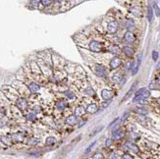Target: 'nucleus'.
Masks as SVG:
<instances>
[{"label":"nucleus","instance_id":"26","mask_svg":"<svg viewBox=\"0 0 160 159\" xmlns=\"http://www.w3.org/2000/svg\"><path fill=\"white\" fill-rule=\"evenodd\" d=\"M131 12H132V14L135 15V16H140V15H141V11H140V9H139L138 7H134V8L131 10Z\"/></svg>","mask_w":160,"mask_h":159},{"label":"nucleus","instance_id":"37","mask_svg":"<svg viewBox=\"0 0 160 159\" xmlns=\"http://www.w3.org/2000/svg\"><path fill=\"white\" fill-rule=\"evenodd\" d=\"M110 102H111V100H108V101H106V102H104V103H102V107L103 108H106V106H108L109 104H110Z\"/></svg>","mask_w":160,"mask_h":159},{"label":"nucleus","instance_id":"5","mask_svg":"<svg viewBox=\"0 0 160 159\" xmlns=\"http://www.w3.org/2000/svg\"><path fill=\"white\" fill-rule=\"evenodd\" d=\"M121 63H122V60L119 57H114L112 60L110 61V67L112 69H116V68H118L121 65Z\"/></svg>","mask_w":160,"mask_h":159},{"label":"nucleus","instance_id":"13","mask_svg":"<svg viewBox=\"0 0 160 159\" xmlns=\"http://www.w3.org/2000/svg\"><path fill=\"white\" fill-rule=\"evenodd\" d=\"M29 89L32 91V93H35V92H37L39 90V85L37 83H35V82H31L29 84Z\"/></svg>","mask_w":160,"mask_h":159},{"label":"nucleus","instance_id":"38","mask_svg":"<svg viewBox=\"0 0 160 159\" xmlns=\"http://www.w3.org/2000/svg\"><path fill=\"white\" fill-rule=\"evenodd\" d=\"M111 143H112V140H111V139H107L106 142H105V145H106V146H109Z\"/></svg>","mask_w":160,"mask_h":159},{"label":"nucleus","instance_id":"27","mask_svg":"<svg viewBox=\"0 0 160 159\" xmlns=\"http://www.w3.org/2000/svg\"><path fill=\"white\" fill-rule=\"evenodd\" d=\"M92 159H104V156H103V154H102V153L97 152V153H95V154L93 155Z\"/></svg>","mask_w":160,"mask_h":159},{"label":"nucleus","instance_id":"32","mask_svg":"<svg viewBox=\"0 0 160 159\" xmlns=\"http://www.w3.org/2000/svg\"><path fill=\"white\" fill-rule=\"evenodd\" d=\"M40 3H41L43 6H49L50 4H52L51 1H47V0H42V1H40Z\"/></svg>","mask_w":160,"mask_h":159},{"label":"nucleus","instance_id":"22","mask_svg":"<svg viewBox=\"0 0 160 159\" xmlns=\"http://www.w3.org/2000/svg\"><path fill=\"white\" fill-rule=\"evenodd\" d=\"M56 107H57L58 109H60V110H63L64 108L67 107V103H66V101H65V100H60V101L57 103Z\"/></svg>","mask_w":160,"mask_h":159},{"label":"nucleus","instance_id":"2","mask_svg":"<svg viewBox=\"0 0 160 159\" xmlns=\"http://www.w3.org/2000/svg\"><path fill=\"white\" fill-rule=\"evenodd\" d=\"M89 48H90V50L93 51V52H100L101 49H102L101 44H100L98 41H96V40H91V41H90Z\"/></svg>","mask_w":160,"mask_h":159},{"label":"nucleus","instance_id":"35","mask_svg":"<svg viewBox=\"0 0 160 159\" xmlns=\"http://www.w3.org/2000/svg\"><path fill=\"white\" fill-rule=\"evenodd\" d=\"M132 67H133V62H132V61H129L128 63L126 64V69H127V70H130V69H132Z\"/></svg>","mask_w":160,"mask_h":159},{"label":"nucleus","instance_id":"41","mask_svg":"<svg viewBox=\"0 0 160 159\" xmlns=\"http://www.w3.org/2000/svg\"><path fill=\"white\" fill-rule=\"evenodd\" d=\"M38 143V140H35V139H34V140H32V142H30V144H35V143Z\"/></svg>","mask_w":160,"mask_h":159},{"label":"nucleus","instance_id":"8","mask_svg":"<svg viewBox=\"0 0 160 159\" xmlns=\"http://www.w3.org/2000/svg\"><path fill=\"white\" fill-rule=\"evenodd\" d=\"M85 111L87 112V113H90V114H94L96 112L98 111V106L94 104V103H92V104H89L87 107H86V110Z\"/></svg>","mask_w":160,"mask_h":159},{"label":"nucleus","instance_id":"23","mask_svg":"<svg viewBox=\"0 0 160 159\" xmlns=\"http://www.w3.org/2000/svg\"><path fill=\"white\" fill-rule=\"evenodd\" d=\"M147 19H148L149 22H151L152 19H153V11H152L150 6H148V8H147Z\"/></svg>","mask_w":160,"mask_h":159},{"label":"nucleus","instance_id":"30","mask_svg":"<svg viewBox=\"0 0 160 159\" xmlns=\"http://www.w3.org/2000/svg\"><path fill=\"white\" fill-rule=\"evenodd\" d=\"M110 158L111 159H121V156L118 154V153H116V152H114L111 154V156H110Z\"/></svg>","mask_w":160,"mask_h":159},{"label":"nucleus","instance_id":"15","mask_svg":"<svg viewBox=\"0 0 160 159\" xmlns=\"http://www.w3.org/2000/svg\"><path fill=\"white\" fill-rule=\"evenodd\" d=\"M66 123L69 125H75L77 123V117L75 115H71L66 119Z\"/></svg>","mask_w":160,"mask_h":159},{"label":"nucleus","instance_id":"42","mask_svg":"<svg viewBox=\"0 0 160 159\" xmlns=\"http://www.w3.org/2000/svg\"><path fill=\"white\" fill-rule=\"evenodd\" d=\"M117 121H118V118H117V119H115V120H114V121H113L112 123H111V124H110V125H109V127H111V126H113V125H114V124H115V123H116V122H117Z\"/></svg>","mask_w":160,"mask_h":159},{"label":"nucleus","instance_id":"29","mask_svg":"<svg viewBox=\"0 0 160 159\" xmlns=\"http://www.w3.org/2000/svg\"><path fill=\"white\" fill-rule=\"evenodd\" d=\"M95 143H96L95 142H93V143H91V144H90V145H89V146H88V147H87V148L85 149V151H84V152H85V153H88V152H89V151H90V150L92 149V147H93V146L95 145Z\"/></svg>","mask_w":160,"mask_h":159},{"label":"nucleus","instance_id":"24","mask_svg":"<svg viewBox=\"0 0 160 159\" xmlns=\"http://www.w3.org/2000/svg\"><path fill=\"white\" fill-rule=\"evenodd\" d=\"M153 9H154V13H155V15L157 17L160 16V9L159 7H158V5H157V3L156 2H154L153 3Z\"/></svg>","mask_w":160,"mask_h":159},{"label":"nucleus","instance_id":"18","mask_svg":"<svg viewBox=\"0 0 160 159\" xmlns=\"http://www.w3.org/2000/svg\"><path fill=\"white\" fill-rule=\"evenodd\" d=\"M122 79H123V77L120 73H115L112 76V80L114 82H120L122 80Z\"/></svg>","mask_w":160,"mask_h":159},{"label":"nucleus","instance_id":"1","mask_svg":"<svg viewBox=\"0 0 160 159\" xmlns=\"http://www.w3.org/2000/svg\"><path fill=\"white\" fill-rule=\"evenodd\" d=\"M95 73L99 77H106L107 75V70L104 66L102 65H95Z\"/></svg>","mask_w":160,"mask_h":159},{"label":"nucleus","instance_id":"43","mask_svg":"<svg viewBox=\"0 0 160 159\" xmlns=\"http://www.w3.org/2000/svg\"><path fill=\"white\" fill-rule=\"evenodd\" d=\"M156 69H157V70H158V69H160V62L157 64V66H156Z\"/></svg>","mask_w":160,"mask_h":159},{"label":"nucleus","instance_id":"28","mask_svg":"<svg viewBox=\"0 0 160 159\" xmlns=\"http://www.w3.org/2000/svg\"><path fill=\"white\" fill-rule=\"evenodd\" d=\"M85 93L88 94V95H93V94H94V91H93V89H92L91 87H88L87 89H85Z\"/></svg>","mask_w":160,"mask_h":159},{"label":"nucleus","instance_id":"20","mask_svg":"<svg viewBox=\"0 0 160 159\" xmlns=\"http://www.w3.org/2000/svg\"><path fill=\"white\" fill-rule=\"evenodd\" d=\"M109 51L113 53V54H120V52H121V50H120V48L118 47L117 45H111L110 47H109Z\"/></svg>","mask_w":160,"mask_h":159},{"label":"nucleus","instance_id":"44","mask_svg":"<svg viewBox=\"0 0 160 159\" xmlns=\"http://www.w3.org/2000/svg\"><path fill=\"white\" fill-rule=\"evenodd\" d=\"M157 81H158V83L160 84V76L158 77V79H157Z\"/></svg>","mask_w":160,"mask_h":159},{"label":"nucleus","instance_id":"4","mask_svg":"<svg viewBox=\"0 0 160 159\" xmlns=\"http://www.w3.org/2000/svg\"><path fill=\"white\" fill-rule=\"evenodd\" d=\"M145 89H146V88H141V89H139V90L137 91V93L135 94V97H134V99H133V102H138V101L142 100V99H143V94H144V92L145 91Z\"/></svg>","mask_w":160,"mask_h":159},{"label":"nucleus","instance_id":"9","mask_svg":"<svg viewBox=\"0 0 160 159\" xmlns=\"http://www.w3.org/2000/svg\"><path fill=\"white\" fill-rule=\"evenodd\" d=\"M101 96L104 100H110L111 97H112V92L110 90H107V89H103L101 91Z\"/></svg>","mask_w":160,"mask_h":159},{"label":"nucleus","instance_id":"7","mask_svg":"<svg viewBox=\"0 0 160 159\" xmlns=\"http://www.w3.org/2000/svg\"><path fill=\"white\" fill-rule=\"evenodd\" d=\"M124 137V133L121 130H114L112 133V139L114 140H120Z\"/></svg>","mask_w":160,"mask_h":159},{"label":"nucleus","instance_id":"31","mask_svg":"<svg viewBox=\"0 0 160 159\" xmlns=\"http://www.w3.org/2000/svg\"><path fill=\"white\" fill-rule=\"evenodd\" d=\"M152 59H153L154 61H157V59H158V53H157V51H153V52H152Z\"/></svg>","mask_w":160,"mask_h":159},{"label":"nucleus","instance_id":"34","mask_svg":"<svg viewBox=\"0 0 160 159\" xmlns=\"http://www.w3.org/2000/svg\"><path fill=\"white\" fill-rule=\"evenodd\" d=\"M123 158L124 159H134V157H133L131 154H129V153H125V154L123 155Z\"/></svg>","mask_w":160,"mask_h":159},{"label":"nucleus","instance_id":"19","mask_svg":"<svg viewBox=\"0 0 160 159\" xmlns=\"http://www.w3.org/2000/svg\"><path fill=\"white\" fill-rule=\"evenodd\" d=\"M135 112L137 113V114H139V115H147V110L146 109H144V107H137L136 109H135Z\"/></svg>","mask_w":160,"mask_h":159},{"label":"nucleus","instance_id":"14","mask_svg":"<svg viewBox=\"0 0 160 159\" xmlns=\"http://www.w3.org/2000/svg\"><path fill=\"white\" fill-rule=\"evenodd\" d=\"M123 52L125 53V55L126 56H128V57H132L133 55H134V49L132 47H130V46H125V47L123 48Z\"/></svg>","mask_w":160,"mask_h":159},{"label":"nucleus","instance_id":"39","mask_svg":"<svg viewBox=\"0 0 160 159\" xmlns=\"http://www.w3.org/2000/svg\"><path fill=\"white\" fill-rule=\"evenodd\" d=\"M128 116H129V112L125 113V114H124V116L122 117V122H124V121H125V120H126V119L128 118Z\"/></svg>","mask_w":160,"mask_h":159},{"label":"nucleus","instance_id":"40","mask_svg":"<svg viewBox=\"0 0 160 159\" xmlns=\"http://www.w3.org/2000/svg\"><path fill=\"white\" fill-rule=\"evenodd\" d=\"M34 118H35L34 114H29V116H28V119H30V120H33Z\"/></svg>","mask_w":160,"mask_h":159},{"label":"nucleus","instance_id":"17","mask_svg":"<svg viewBox=\"0 0 160 159\" xmlns=\"http://www.w3.org/2000/svg\"><path fill=\"white\" fill-rule=\"evenodd\" d=\"M125 27H126V29L127 30H133L134 28H135V23H134V21H132V20H127L126 22H125Z\"/></svg>","mask_w":160,"mask_h":159},{"label":"nucleus","instance_id":"21","mask_svg":"<svg viewBox=\"0 0 160 159\" xmlns=\"http://www.w3.org/2000/svg\"><path fill=\"white\" fill-rule=\"evenodd\" d=\"M84 112L85 110L83 109V107H77L76 108V110H75V115H76V117L77 116H82L83 114H84Z\"/></svg>","mask_w":160,"mask_h":159},{"label":"nucleus","instance_id":"16","mask_svg":"<svg viewBox=\"0 0 160 159\" xmlns=\"http://www.w3.org/2000/svg\"><path fill=\"white\" fill-rule=\"evenodd\" d=\"M142 54H140L139 55V58H138V61H137V65L134 67L135 69H133V71H132V73H133V75H135V74H137V72H138V70H139V68H140V65H141V61H142Z\"/></svg>","mask_w":160,"mask_h":159},{"label":"nucleus","instance_id":"10","mask_svg":"<svg viewBox=\"0 0 160 159\" xmlns=\"http://www.w3.org/2000/svg\"><path fill=\"white\" fill-rule=\"evenodd\" d=\"M137 85H138V81H136V82H135V83H134V84H133V85L131 86V88L129 89V91H128V92H127V94H126V95H125V97H124V99H123V101H125V100H127V99H128L129 97H130V96H131V95H132V94H133V92L135 91V89H136V87H137Z\"/></svg>","mask_w":160,"mask_h":159},{"label":"nucleus","instance_id":"36","mask_svg":"<svg viewBox=\"0 0 160 159\" xmlns=\"http://www.w3.org/2000/svg\"><path fill=\"white\" fill-rule=\"evenodd\" d=\"M102 129H103V127H99V128H97V129H95V131H94V132H93V133L90 135V137L94 136V135H95V134H97L98 132H100V130H102Z\"/></svg>","mask_w":160,"mask_h":159},{"label":"nucleus","instance_id":"11","mask_svg":"<svg viewBox=\"0 0 160 159\" xmlns=\"http://www.w3.org/2000/svg\"><path fill=\"white\" fill-rule=\"evenodd\" d=\"M125 146H126L128 149L132 150V151H134V152H139V147H138L136 144L130 143V142H127V143H125Z\"/></svg>","mask_w":160,"mask_h":159},{"label":"nucleus","instance_id":"25","mask_svg":"<svg viewBox=\"0 0 160 159\" xmlns=\"http://www.w3.org/2000/svg\"><path fill=\"white\" fill-rule=\"evenodd\" d=\"M55 142H56L55 138H53V137H49V138L46 139L45 143H46L47 145H52V144H54V143H55Z\"/></svg>","mask_w":160,"mask_h":159},{"label":"nucleus","instance_id":"33","mask_svg":"<svg viewBox=\"0 0 160 159\" xmlns=\"http://www.w3.org/2000/svg\"><path fill=\"white\" fill-rule=\"evenodd\" d=\"M65 93H66V96H67L69 99H73V98H74V94H73L71 91H66Z\"/></svg>","mask_w":160,"mask_h":159},{"label":"nucleus","instance_id":"6","mask_svg":"<svg viewBox=\"0 0 160 159\" xmlns=\"http://www.w3.org/2000/svg\"><path fill=\"white\" fill-rule=\"evenodd\" d=\"M124 39L129 42V43H132V42H134L135 41V39H136V37H135V35H134V33L131 32H127L125 33V35H124Z\"/></svg>","mask_w":160,"mask_h":159},{"label":"nucleus","instance_id":"3","mask_svg":"<svg viewBox=\"0 0 160 159\" xmlns=\"http://www.w3.org/2000/svg\"><path fill=\"white\" fill-rule=\"evenodd\" d=\"M107 31L109 33H115L118 31V23L116 21H112L107 26Z\"/></svg>","mask_w":160,"mask_h":159},{"label":"nucleus","instance_id":"12","mask_svg":"<svg viewBox=\"0 0 160 159\" xmlns=\"http://www.w3.org/2000/svg\"><path fill=\"white\" fill-rule=\"evenodd\" d=\"M17 106H18L20 109H22V110H25V109L27 108L28 104H27V101H26L25 99L21 98V99H19V100H18V102H17Z\"/></svg>","mask_w":160,"mask_h":159}]
</instances>
